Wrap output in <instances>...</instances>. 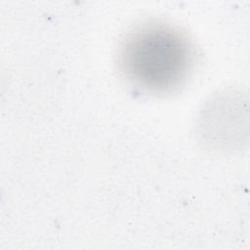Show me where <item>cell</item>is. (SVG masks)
Returning <instances> with one entry per match:
<instances>
[{
  "instance_id": "cell-1",
  "label": "cell",
  "mask_w": 250,
  "mask_h": 250,
  "mask_svg": "<svg viewBox=\"0 0 250 250\" xmlns=\"http://www.w3.org/2000/svg\"><path fill=\"white\" fill-rule=\"evenodd\" d=\"M194 62V48L186 34L160 21L134 27L118 51V68L125 80L142 92L156 95L183 86Z\"/></svg>"
}]
</instances>
